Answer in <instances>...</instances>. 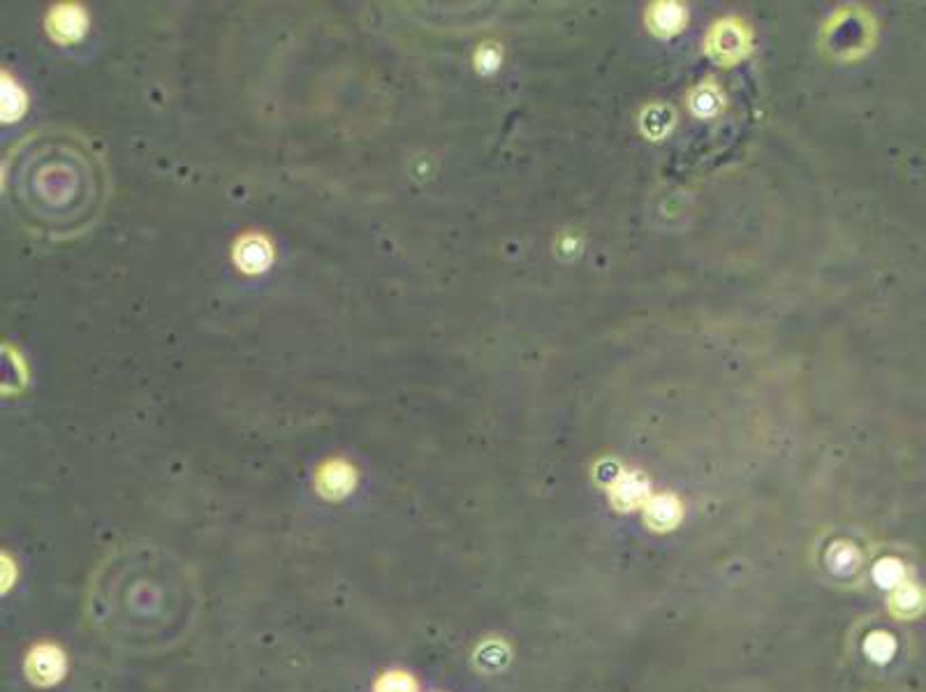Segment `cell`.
Listing matches in <instances>:
<instances>
[{"instance_id":"8","label":"cell","mask_w":926,"mask_h":692,"mask_svg":"<svg viewBox=\"0 0 926 692\" xmlns=\"http://www.w3.org/2000/svg\"><path fill=\"white\" fill-rule=\"evenodd\" d=\"M723 107H725V98H723V93H720L718 86L711 81L697 84L695 89L689 93V110L702 120H709V118L718 116L720 112H723Z\"/></svg>"},{"instance_id":"11","label":"cell","mask_w":926,"mask_h":692,"mask_svg":"<svg viewBox=\"0 0 926 692\" xmlns=\"http://www.w3.org/2000/svg\"><path fill=\"white\" fill-rule=\"evenodd\" d=\"M873 577H876L883 588H891V591H895L897 586L905 581V567L897 559H883L873 567Z\"/></svg>"},{"instance_id":"2","label":"cell","mask_w":926,"mask_h":692,"mask_svg":"<svg viewBox=\"0 0 926 692\" xmlns=\"http://www.w3.org/2000/svg\"><path fill=\"white\" fill-rule=\"evenodd\" d=\"M14 209L44 234H75L93 220L105 185L95 153L73 137H38L16 151L8 169Z\"/></svg>"},{"instance_id":"7","label":"cell","mask_w":926,"mask_h":692,"mask_svg":"<svg viewBox=\"0 0 926 692\" xmlns=\"http://www.w3.org/2000/svg\"><path fill=\"white\" fill-rule=\"evenodd\" d=\"M924 607H926V595L917 584L903 581L889 595V612L897 618H903V620L917 618L924 612Z\"/></svg>"},{"instance_id":"4","label":"cell","mask_w":926,"mask_h":692,"mask_svg":"<svg viewBox=\"0 0 926 692\" xmlns=\"http://www.w3.org/2000/svg\"><path fill=\"white\" fill-rule=\"evenodd\" d=\"M607 491L612 498V505L621 512L644 508L651 498L648 482L638 471H621L607 484Z\"/></svg>"},{"instance_id":"3","label":"cell","mask_w":926,"mask_h":692,"mask_svg":"<svg viewBox=\"0 0 926 692\" xmlns=\"http://www.w3.org/2000/svg\"><path fill=\"white\" fill-rule=\"evenodd\" d=\"M753 49L750 30L736 16L716 22L707 33V54L720 65H736L748 59Z\"/></svg>"},{"instance_id":"1","label":"cell","mask_w":926,"mask_h":692,"mask_svg":"<svg viewBox=\"0 0 926 692\" xmlns=\"http://www.w3.org/2000/svg\"><path fill=\"white\" fill-rule=\"evenodd\" d=\"M200 612L193 567L153 544L110 553L86 586V620L107 644L128 653H163L183 644Z\"/></svg>"},{"instance_id":"9","label":"cell","mask_w":926,"mask_h":692,"mask_svg":"<svg viewBox=\"0 0 926 692\" xmlns=\"http://www.w3.org/2000/svg\"><path fill=\"white\" fill-rule=\"evenodd\" d=\"M640 126L648 140H663V137L674 126V112L665 105L646 107L640 116Z\"/></svg>"},{"instance_id":"6","label":"cell","mask_w":926,"mask_h":692,"mask_svg":"<svg viewBox=\"0 0 926 692\" xmlns=\"http://www.w3.org/2000/svg\"><path fill=\"white\" fill-rule=\"evenodd\" d=\"M642 510H644L646 524L654 530H660V533L677 528L683 518V508L679 503V498L672 494L651 496L648 503Z\"/></svg>"},{"instance_id":"12","label":"cell","mask_w":926,"mask_h":692,"mask_svg":"<svg viewBox=\"0 0 926 692\" xmlns=\"http://www.w3.org/2000/svg\"><path fill=\"white\" fill-rule=\"evenodd\" d=\"M864 651L869 653L871 661L887 663L889 657L895 655V651H897V642L887 632H873V635H869V639L864 642Z\"/></svg>"},{"instance_id":"5","label":"cell","mask_w":926,"mask_h":692,"mask_svg":"<svg viewBox=\"0 0 926 692\" xmlns=\"http://www.w3.org/2000/svg\"><path fill=\"white\" fill-rule=\"evenodd\" d=\"M685 22H689V10H685L683 3H677V0H660V3H654L646 12V24L648 30L654 33L656 38H674L685 28Z\"/></svg>"},{"instance_id":"10","label":"cell","mask_w":926,"mask_h":692,"mask_svg":"<svg viewBox=\"0 0 926 692\" xmlns=\"http://www.w3.org/2000/svg\"><path fill=\"white\" fill-rule=\"evenodd\" d=\"M827 563L836 573H852L854 567H860V551L850 542H836L827 553Z\"/></svg>"}]
</instances>
